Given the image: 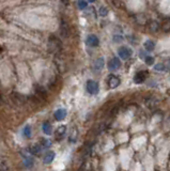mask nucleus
Returning a JSON list of instances; mask_svg holds the SVG:
<instances>
[{
  "instance_id": "412c9836",
  "label": "nucleus",
  "mask_w": 170,
  "mask_h": 171,
  "mask_svg": "<svg viewBox=\"0 0 170 171\" xmlns=\"http://www.w3.org/2000/svg\"><path fill=\"white\" fill-rule=\"evenodd\" d=\"M98 13H100V15L102 17H104V16H106V15L108 14V9H107L106 7H101Z\"/></svg>"
},
{
  "instance_id": "423d86ee",
  "label": "nucleus",
  "mask_w": 170,
  "mask_h": 171,
  "mask_svg": "<svg viewBox=\"0 0 170 171\" xmlns=\"http://www.w3.org/2000/svg\"><path fill=\"white\" fill-rule=\"evenodd\" d=\"M120 65H121L120 59L114 57V58H111L108 62V70L109 71H116V70L119 69Z\"/></svg>"
},
{
  "instance_id": "6ab92c4d",
  "label": "nucleus",
  "mask_w": 170,
  "mask_h": 171,
  "mask_svg": "<svg viewBox=\"0 0 170 171\" xmlns=\"http://www.w3.org/2000/svg\"><path fill=\"white\" fill-rule=\"evenodd\" d=\"M77 7L79 8L80 10H83L88 7V2L85 1V0H77Z\"/></svg>"
},
{
  "instance_id": "bb28decb",
  "label": "nucleus",
  "mask_w": 170,
  "mask_h": 171,
  "mask_svg": "<svg viewBox=\"0 0 170 171\" xmlns=\"http://www.w3.org/2000/svg\"><path fill=\"white\" fill-rule=\"evenodd\" d=\"M169 120H170V117H169Z\"/></svg>"
},
{
  "instance_id": "6e6552de",
  "label": "nucleus",
  "mask_w": 170,
  "mask_h": 171,
  "mask_svg": "<svg viewBox=\"0 0 170 171\" xmlns=\"http://www.w3.org/2000/svg\"><path fill=\"white\" fill-rule=\"evenodd\" d=\"M65 117H66V110H65L64 108H60V109L55 111V119H56L57 121L64 120Z\"/></svg>"
},
{
  "instance_id": "9d476101",
  "label": "nucleus",
  "mask_w": 170,
  "mask_h": 171,
  "mask_svg": "<svg viewBox=\"0 0 170 171\" xmlns=\"http://www.w3.org/2000/svg\"><path fill=\"white\" fill-rule=\"evenodd\" d=\"M55 157H56V153H55L54 151L47 152L46 154L44 155V158H43L44 164H51L53 160L55 159Z\"/></svg>"
},
{
  "instance_id": "a878e982",
  "label": "nucleus",
  "mask_w": 170,
  "mask_h": 171,
  "mask_svg": "<svg viewBox=\"0 0 170 171\" xmlns=\"http://www.w3.org/2000/svg\"><path fill=\"white\" fill-rule=\"evenodd\" d=\"M95 0H87V2H94Z\"/></svg>"
},
{
  "instance_id": "f8f14e48",
  "label": "nucleus",
  "mask_w": 170,
  "mask_h": 171,
  "mask_svg": "<svg viewBox=\"0 0 170 171\" xmlns=\"http://www.w3.org/2000/svg\"><path fill=\"white\" fill-rule=\"evenodd\" d=\"M143 46H145V48L147 51H153L154 48H155V44H154L153 41H151V40L146 41L145 44H143Z\"/></svg>"
},
{
  "instance_id": "5701e85b",
  "label": "nucleus",
  "mask_w": 170,
  "mask_h": 171,
  "mask_svg": "<svg viewBox=\"0 0 170 171\" xmlns=\"http://www.w3.org/2000/svg\"><path fill=\"white\" fill-rule=\"evenodd\" d=\"M51 146V142L49 140H47V139H43L42 140V147L43 148H49Z\"/></svg>"
},
{
  "instance_id": "aec40b11",
  "label": "nucleus",
  "mask_w": 170,
  "mask_h": 171,
  "mask_svg": "<svg viewBox=\"0 0 170 171\" xmlns=\"http://www.w3.org/2000/svg\"><path fill=\"white\" fill-rule=\"evenodd\" d=\"M154 70H155V71H158V72H164L165 70H166V66L162 63H158V64H155V65H154Z\"/></svg>"
},
{
  "instance_id": "4be33fe9",
  "label": "nucleus",
  "mask_w": 170,
  "mask_h": 171,
  "mask_svg": "<svg viewBox=\"0 0 170 171\" xmlns=\"http://www.w3.org/2000/svg\"><path fill=\"white\" fill-rule=\"evenodd\" d=\"M145 60H146V63H147L148 65H153V63H154V58H153V57L147 56L145 58Z\"/></svg>"
},
{
  "instance_id": "9b49d317",
  "label": "nucleus",
  "mask_w": 170,
  "mask_h": 171,
  "mask_svg": "<svg viewBox=\"0 0 170 171\" xmlns=\"http://www.w3.org/2000/svg\"><path fill=\"white\" fill-rule=\"evenodd\" d=\"M104 64H105V60H104L103 57L96 59L95 62H94V65H93L94 71H101V70L104 67Z\"/></svg>"
},
{
  "instance_id": "4468645a",
  "label": "nucleus",
  "mask_w": 170,
  "mask_h": 171,
  "mask_svg": "<svg viewBox=\"0 0 170 171\" xmlns=\"http://www.w3.org/2000/svg\"><path fill=\"white\" fill-rule=\"evenodd\" d=\"M33 159L31 158L30 156H24V165L26 166L27 168H31L33 166Z\"/></svg>"
},
{
  "instance_id": "f3484780",
  "label": "nucleus",
  "mask_w": 170,
  "mask_h": 171,
  "mask_svg": "<svg viewBox=\"0 0 170 171\" xmlns=\"http://www.w3.org/2000/svg\"><path fill=\"white\" fill-rule=\"evenodd\" d=\"M162 29H163L165 32L170 31V18L165 19V22L163 23V25H162Z\"/></svg>"
},
{
  "instance_id": "ddd939ff",
  "label": "nucleus",
  "mask_w": 170,
  "mask_h": 171,
  "mask_svg": "<svg viewBox=\"0 0 170 171\" xmlns=\"http://www.w3.org/2000/svg\"><path fill=\"white\" fill-rule=\"evenodd\" d=\"M42 129H43V133L46 135H50L51 134V125L48 122H44L42 125Z\"/></svg>"
},
{
  "instance_id": "20e7f679",
  "label": "nucleus",
  "mask_w": 170,
  "mask_h": 171,
  "mask_svg": "<svg viewBox=\"0 0 170 171\" xmlns=\"http://www.w3.org/2000/svg\"><path fill=\"white\" fill-rule=\"evenodd\" d=\"M148 71H139L138 73L135 74L134 76V82L135 84H142L148 77Z\"/></svg>"
},
{
  "instance_id": "2eb2a0df",
  "label": "nucleus",
  "mask_w": 170,
  "mask_h": 171,
  "mask_svg": "<svg viewBox=\"0 0 170 171\" xmlns=\"http://www.w3.org/2000/svg\"><path fill=\"white\" fill-rule=\"evenodd\" d=\"M42 149H43V147L42 146H39V144H35L32 148H31V153L35 155H40L41 152H42Z\"/></svg>"
},
{
  "instance_id": "b1692460",
  "label": "nucleus",
  "mask_w": 170,
  "mask_h": 171,
  "mask_svg": "<svg viewBox=\"0 0 170 171\" xmlns=\"http://www.w3.org/2000/svg\"><path fill=\"white\" fill-rule=\"evenodd\" d=\"M62 1H63L65 4H67V3H69V0H62Z\"/></svg>"
},
{
  "instance_id": "39448f33",
  "label": "nucleus",
  "mask_w": 170,
  "mask_h": 171,
  "mask_svg": "<svg viewBox=\"0 0 170 171\" xmlns=\"http://www.w3.org/2000/svg\"><path fill=\"white\" fill-rule=\"evenodd\" d=\"M86 44H87L88 46H90V47H95V46H98L100 40H98V38L96 37V35L90 34L86 39Z\"/></svg>"
},
{
  "instance_id": "f257e3e1",
  "label": "nucleus",
  "mask_w": 170,
  "mask_h": 171,
  "mask_svg": "<svg viewBox=\"0 0 170 171\" xmlns=\"http://www.w3.org/2000/svg\"><path fill=\"white\" fill-rule=\"evenodd\" d=\"M86 90H87L89 94L95 95L100 91V86H98V84L96 81H94V80H88L87 84H86Z\"/></svg>"
},
{
  "instance_id": "7ed1b4c3",
  "label": "nucleus",
  "mask_w": 170,
  "mask_h": 171,
  "mask_svg": "<svg viewBox=\"0 0 170 171\" xmlns=\"http://www.w3.org/2000/svg\"><path fill=\"white\" fill-rule=\"evenodd\" d=\"M120 78L116 75H109L108 78H107V85L110 89H114V88L119 87L120 85Z\"/></svg>"
},
{
  "instance_id": "1a4fd4ad",
  "label": "nucleus",
  "mask_w": 170,
  "mask_h": 171,
  "mask_svg": "<svg viewBox=\"0 0 170 171\" xmlns=\"http://www.w3.org/2000/svg\"><path fill=\"white\" fill-rule=\"evenodd\" d=\"M77 139H78V129L74 126V127L71 129V132H70L69 141L71 142V143H75V142L77 141Z\"/></svg>"
},
{
  "instance_id": "0eeeda50",
  "label": "nucleus",
  "mask_w": 170,
  "mask_h": 171,
  "mask_svg": "<svg viewBox=\"0 0 170 171\" xmlns=\"http://www.w3.org/2000/svg\"><path fill=\"white\" fill-rule=\"evenodd\" d=\"M65 134H66V126L65 125L59 126L56 131V138L58 139V140H61V139L64 138Z\"/></svg>"
},
{
  "instance_id": "dca6fc26",
  "label": "nucleus",
  "mask_w": 170,
  "mask_h": 171,
  "mask_svg": "<svg viewBox=\"0 0 170 171\" xmlns=\"http://www.w3.org/2000/svg\"><path fill=\"white\" fill-rule=\"evenodd\" d=\"M150 30L152 31V32H157L158 29H159V25L157 22H155V20H151L150 22Z\"/></svg>"
},
{
  "instance_id": "f03ea898",
  "label": "nucleus",
  "mask_w": 170,
  "mask_h": 171,
  "mask_svg": "<svg viewBox=\"0 0 170 171\" xmlns=\"http://www.w3.org/2000/svg\"><path fill=\"white\" fill-rule=\"evenodd\" d=\"M132 53H133L132 49L126 47V46H121V47H119V49H118V55H119V57L122 60L129 59L132 56Z\"/></svg>"
},
{
  "instance_id": "393cba45",
  "label": "nucleus",
  "mask_w": 170,
  "mask_h": 171,
  "mask_svg": "<svg viewBox=\"0 0 170 171\" xmlns=\"http://www.w3.org/2000/svg\"><path fill=\"white\" fill-rule=\"evenodd\" d=\"M167 94H168V95H169V96H170V88H169V89H168V90H167Z\"/></svg>"
},
{
  "instance_id": "a211bd4d",
  "label": "nucleus",
  "mask_w": 170,
  "mask_h": 171,
  "mask_svg": "<svg viewBox=\"0 0 170 171\" xmlns=\"http://www.w3.org/2000/svg\"><path fill=\"white\" fill-rule=\"evenodd\" d=\"M23 135H24V137H26V138H29V137L31 136V127H30V125H26L25 127H24Z\"/></svg>"
}]
</instances>
